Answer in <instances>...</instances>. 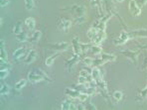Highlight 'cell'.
I'll list each match as a JSON object with an SVG mask.
<instances>
[{"label": "cell", "mask_w": 147, "mask_h": 110, "mask_svg": "<svg viewBox=\"0 0 147 110\" xmlns=\"http://www.w3.org/2000/svg\"><path fill=\"white\" fill-rule=\"evenodd\" d=\"M28 80L31 81V82H39V81H42V80H46L48 82H51L52 81L48 75L41 70H36L30 72L28 73Z\"/></svg>", "instance_id": "obj_1"}, {"label": "cell", "mask_w": 147, "mask_h": 110, "mask_svg": "<svg viewBox=\"0 0 147 110\" xmlns=\"http://www.w3.org/2000/svg\"><path fill=\"white\" fill-rule=\"evenodd\" d=\"M129 38H130L129 33H127V32H125V31H122L121 33L119 34V36L113 40V44L114 45H123L129 40Z\"/></svg>", "instance_id": "obj_2"}, {"label": "cell", "mask_w": 147, "mask_h": 110, "mask_svg": "<svg viewBox=\"0 0 147 110\" xmlns=\"http://www.w3.org/2000/svg\"><path fill=\"white\" fill-rule=\"evenodd\" d=\"M121 54L124 57H126L127 59H129L131 62H133L136 64L137 62V57L139 55V51H130V50H126V51H122Z\"/></svg>", "instance_id": "obj_3"}, {"label": "cell", "mask_w": 147, "mask_h": 110, "mask_svg": "<svg viewBox=\"0 0 147 110\" xmlns=\"http://www.w3.org/2000/svg\"><path fill=\"white\" fill-rule=\"evenodd\" d=\"M129 10H130L131 14H132L134 17L139 16L140 13H141L140 7L137 5V3L135 2V0H130V1H129Z\"/></svg>", "instance_id": "obj_4"}, {"label": "cell", "mask_w": 147, "mask_h": 110, "mask_svg": "<svg viewBox=\"0 0 147 110\" xmlns=\"http://www.w3.org/2000/svg\"><path fill=\"white\" fill-rule=\"evenodd\" d=\"M69 43L67 42H61V43H57V44H53L51 45V48L56 50L58 52H63V51H67L69 49Z\"/></svg>", "instance_id": "obj_5"}, {"label": "cell", "mask_w": 147, "mask_h": 110, "mask_svg": "<svg viewBox=\"0 0 147 110\" xmlns=\"http://www.w3.org/2000/svg\"><path fill=\"white\" fill-rule=\"evenodd\" d=\"M79 60H80V55L75 54L71 59H69L68 61H66V62H67L66 64H67V66H68V72H71V70H72L73 66L79 62Z\"/></svg>", "instance_id": "obj_6"}, {"label": "cell", "mask_w": 147, "mask_h": 110, "mask_svg": "<svg viewBox=\"0 0 147 110\" xmlns=\"http://www.w3.org/2000/svg\"><path fill=\"white\" fill-rule=\"evenodd\" d=\"M36 59H37V52L35 50H31V51H29V53H28L27 57L25 58L24 62L27 64H32L33 62L36 61Z\"/></svg>", "instance_id": "obj_7"}, {"label": "cell", "mask_w": 147, "mask_h": 110, "mask_svg": "<svg viewBox=\"0 0 147 110\" xmlns=\"http://www.w3.org/2000/svg\"><path fill=\"white\" fill-rule=\"evenodd\" d=\"M73 50H74V53L77 54V55H81L82 53H83V51H82V48H81V44H80L79 42V38L78 37H76V38L73 39Z\"/></svg>", "instance_id": "obj_8"}, {"label": "cell", "mask_w": 147, "mask_h": 110, "mask_svg": "<svg viewBox=\"0 0 147 110\" xmlns=\"http://www.w3.org/2000/svg\"><path fill=\"white\" fill-rule=\"evenodd\" d=\"M28 52H27V49L25 48V47H22V48H19L17 49L16 51L13 53V57H14L15 60H18L19 58L23 57V56L27 55Z\"/></svg>", "instance_id": "obj_9"}, {"label": "cell", "mask_w": 147, "mask_h": 110, "mask_svg": "<svg viewBox=\"0 0 147 110\" xmlns=\"http://www.w3.org/2000/svg\"><path fill=\"white\" fill-rule=\"evenodd\" d=\"M105 38V32L103 31V30H99L98 31V34L96 35V37L94 38V40H92V42L94 43V44H99V43H101L103 41V39Z\"/></svg>", "instance_id": "obj_10"}, {"label": "cell", "mask_w": 147, "mask_h": 110, "mask_svg": "<svg viewBox=\"0 0 147 110\" xmlns=\"http://www.w3.org/2000/svg\"><path fill=\"white\" fill-rule=\"evenodd\" d=\"M65 93L68 94L70 97L78 99V98H79V95H80V93H81V92H80L79 90L75 89V88H74V89H73V88H67V89L65 90Z\"/></svg>", "instance_id": "obj_11"}, {"label": "cell", "mask_w": 147, "mask_h": 110, "mask_svg": "<svg viewBox=\"0 0 147 110\" xmlns=\"http://www.w3.org/2000/svg\"><path fill=\"white\" fill-rule=\"evenodd\" d=\"M92 78H94V81H98L100 80L101 78V72H100V70L98 68V66H94V68H92Z\"/></svg>", "instance_id": "obj_12"}, {"label": "cell", "mask_w": 147, "mask_h": 110, "mask_svg": "<svg viewBox=\"0 0 147 110\" xmlns=\"http://www.w3.org/2000/svg\"><path fill=\"white\" fill-rule=\"evenodd\" d=\"M25 24L30 31H34V29H35V27H36V21L34 18L30 17V18H27L25 20Z\"/></svg>", "instance_id": "obj_13"}, {"label": "cell", "mask_w": 147, "mask_h": 110, "mask_svg": "<svg viewBox=\"0 0 147 110\" xmlns=\"http://www.w3.org/2000/svg\"><path fill=\"white\" fill-rule=\"evenodd\" d=\"M41 36H42V33H41L40 31H35L33 33V35L30 37V38H28V41H29L30 43H36L40 40Z\"/></svg>", "instance_id": "obj_14"}, {"label": "cell", "mask_w": 147, "mask_h": 110, "mask_svg": "<svg viewBox=\"0 0 147 110\" xmlns=\"http://www.w3.org/2000/svg\"><path fill=\"white\" fill-rule=\"evenodd\" d=\"M100 59L102 60L105 64V62H113L114 60L116 59V57L113 55H109V54H101Z\"/></svg>", "instance_id": "obj_15"}, {"label": "cell", "mask_w": 147, "mask_h": 110, "mask_svg": "<svg viewBox=\"0 0 147 110\" xmlns=\"http://www.w3.org/2000/svg\"><path fill=\"white\" fill-rule=\"evenodd\" d=\"M98 28H96V27H92L90 29H88V33H86V36H88V38L90 39V40H94V38L96 37V35L98 34Z\"/></svg>", "instance_id": "obj_16"}, {"label": "cell", "mask_w": 147, "mask_h": 110, "mask_svg": "<svg viewBox=\"0 0 147 110\" xmlns=\"http://www.w3.org/2000/svg\"><path fill=\"white\" fill-rule=\"evenodd\" d=\"M0 58L1 60H4V61H7L8 57H7V53L5 51V48H4V41L1 40V47H0Z\"/></svg>", "instance_id": "obj_17"}, {"label": "cell", "mask_w": 147, "mask_h": 110, "mask_svg": "<svg viewBox=\"0 0 147 110\" xmlns=\"http://www.w3.org/2000/svg\"><path fill=\"white\" fill-rule=\"evenodd\" d=\"M58 56H59V52L58 53H56V54H54V55H52V56H50V57L47 58V60H46V66H51L52 64H54V62H55V60L58 58Z\"/></svg>", "instance_id": "obj_18"}, {"label": "cell", "mask_w": 147, "mask_h": 110, "mask_svg": "<svg viewBox=\"0 0 147 110\" xmlns=\"http://www.w3.org/2000/svg\"><path fill=\"white\" fill-rule=\"evenodd\" d=\"M0 93H1L2 95H7V94L10 93V87L8 86V85L2 83L1 87H0Z\"/></svg>", "instance_id": "obj_19"}, {"label": "cell", "mask_w": 147, "mask_h": 110, "mask_svg": "<svg viewBox=\"0 0 147 110\" xmlns=\"http://www.w3.org/2000/svg\"><path fill=\"white\" fill-rule=\"evenodd\" d=\"M71 26V21L69 20H66V19H62L61 20V29L64 30L65 32H67L69 30V28H70Z\"/></svg>", "instance_id": "obj_20"}, {"label": "cell", "mask_w": 147, "mask_h": 110, "mask_svg": "<svg viewBox=\"0 0 147 110\" xmlns=\"http://www.w3.org/2000/svg\"><path fill=\"white\" fill-rule=\"evenodd\" d=\"M146 97H147V85L143 90H141V91L139 92V94L137 95V98H136V101H142Z\"/></svg>", "instance_id": "obj_21"}, {"label": "cell", "mask_w": 147, "mask_h": 110, "mask_svg": "<svg viewBox=\"0 0 147 110\" xmlns=\"http://www.w3.org/2000/svg\"><path fill=\"white\" fill-rule=\"evenodd\" d=\"M28 35L25 33V32H21L20 34H18V35H16V39L18 42H26V41H28Z\"/></svg>", "instance_id": "obj_22"}, {"label": "cell", "mask_w": 147, "mask_h": 110, "mask_svg": "<svg viewBox=\"0 0 147 110\" xmlns=\"http://www.w3.org/2000/svg\"><path fill=\"white\" fill-rule=\"evenodd\" d=\"M88 51L90 52V53L92 54V55H99V54H101V52H102V50L99 46H90V48Z\"/></svg>", "instance_id": "obj_23"}, {"label": "cell", "mask_w": 147, "mask_h": 110, "mask_svg": "<svg viewBox=\"0 0 147 110\" xmlns=\"http://www.w3.org/2000/svg\"><path fill=\"white\" fill-rule=\"evenodd\" d=\"M22 23H21V21H18V22L15 24L14 28H13V33L15 34V35H18V34H20L21 32H22Z\"/></svg>", "instance_id": "obj_24"}, {"label": "cell", "mask_w": 147, "mask_h": 110, "mask_svg": "<svg viewBox=\"0 0 147 110\" xmlns=\"http://www.w3.org/2000/svg\"><path fill=\"white\" fill-rule=\"evenodd\" d=\"M26 83H27V80H26V79H20V80L17 81V82L15 83V89H17V90L22 89V88L26 85Z\"/></svg>", "instance_id": "obj_25"}, {"label": "cell", "mask_w": 147, "mask_h": 110, "mask_svg": "<svg viewBox=\"0 0 147 110\" xmlns=\"http://www.w3.org/2000/svg\"><path fill=\"white\" fill-rule=\"evenodd\" d=\"M25 2V7L28 10H34L35 8V3H34V0H24Z\"/></svg>", "instance_id": "obj_26"}, {"label": "cell", "mask_w": 147, "mask_h": 110, "mask_svg": "<svg viewBox=\"0 0 147 110\" xmlns=\"http://www.w3.org/2000/svg\"><path fill=\"white\" fill-rule=\"evenodd\" d=\"M0 68L1 70H11L12 66L11 64H9V62H7V61H4V60H1L0 61Z\"/></svg>", "instance_id": "obj_27"}, {"label": "cell", "mask_w": 147, "mask_h": 110, "mask_svg": "<svg viewBox=\"0 0 147 110\" xmlns=\"http://www.w3.org/2000/svg\"><path fill=\"white\" fill-rule=\"evenodd\" d=\"M71 103H72V101L69 100V99L63 101V103H62V105H61V109L62 110H69V109L71 108Z\"/></svg>", "instance_id": "obj_28"}, {"label": "cell", "mask_w": 147, "mask_h": 110, "mask_svg": "<svg viewBox=\"0 0 147 110\" xmlns=\"http://www.w3.org/2000/svg\"><path fill=\"white\" fill-rule=\"evenodd\" d=\"M122 97H123V94H122V92H121V91H114V93H113V98L115 99L116 101L121 100Z\"/></svg>", "instance_id": "obj_29"}, {"label": "cell", "mask_w": 147, "mask_h": 110, "mask_svg": "<svg viewBox=\"0 0 147 110\" xmlns=\"http://www.w3.org/2000/svg\"><path fill=\"white\" fill-rule=\"evenodd\" d=\"M88 98V94L86 93V92H81L78 99H79L80 101H82V102H84V101H86Z\"/></svg>", "instance_id": "obj_30"}, {"label": "cell", "mask_w": 147, "mask_h": 110, "mask_svg": "<svg viewBox=\"0 0 147 110\" xmlns=\"http://www.w3.org/2000/svg\"><path fill=\"white\" fill-rule=\"evenodd\" d=\"M83 62L85 64H86V66H94V60L90 59V58H85V59L83 60Z\"/></svg>", "instance_id": "obj_31"}, {"label": "cell", "mask_w": 147, "mask_h": 110, "mask_svg": "<svg viewBox=\"0 0 147 110\" xmlns=\"http://www.w3.org/2000/svg\"><path fill=\"white\" fill-rule=\"evenodd\" d=\"M8 74H9V70H1V72H0V78L5 79Z\"/></svg>", "instance_id": "obj_32"}, {"label": "cell", "mask_w": 147, "mask_h": 110, "mask_svg": "<svg viewBox=\"0 0 147 110\" xmlns=\"http://www.w3.org/2000/svg\"><path fill=\"white\" fill-rule=\"evenodd\" d=\"M85 21H86V17L81 16V17H76L75 20H74V22H75L76 24H82V23L85 22Z\"/></svg>", "instance_id": "obj_33"}, {"label": "cell", "mask_w": 147, "mask_h": 110, "mask_svg": "<svg viewBox=\"0 0 147 110\" xmlns=\"http://www.w3.org/2000/svg\"><path fill=\"white\" fill-rule=\"evenodd\" d=\"M78 82H79L80 85H85V83L88 82V76H82V75H80V76H79V80H78Z\"/></svg>", "instance_id": "obj_34"}, {"label": "cell", "mask_w": 147, "mask_h": 110, "mask_svg": "<svg viewBox=\"0 0 147 110\" xmlns=\"http://www.w3.org/2000/svg\"><path fill=\"white\" fill-rule=\"evenodd\" d=\"M90 73V72H88V70H82L81 72H80V75H82V76H88Z\"/></svg>", "instance_id": "obj_35"}, {"label": "cell", "mask_w": 147, "mask_h": 110, "mask_svg": "<svg viewBox=\"0 0 147 110\" xmlns=\"http://www.w3.org/2000/svg\"><path fill=\"white\" fill-rule=\"evenodd\" d=\"M9 4V0H0V5L1 7H4V6L8 5Z\"/></svg>", "instance_id": "obj_36"}, {"label": "cell", "mask_w": 147, "mask_h": 110, "mask_svg": "<svg viewBox=\"0 0 147 110\" xmlns=\"http://www.w3.org/2000/svg\"><path fill=\"white\" fill-rule=\"evenodd\" d=\"M86 109H96V107L92 103H88V106H86Z\"/></svg>", "instance_id": "obj_37"}, {"label": "cell", "mask_w": 147, "mask_h": 110, "mask_svg": "<svg viewBox=\"0 0 147 110\" xmlns=\"http://www.w3.org/2000/svg\"><path fill=\"white\" fill-rule=\"evenodd\" d=\"M77 109H86V106L84 104H82V103H80V104L78 105Z\"/></svg>", "instance_id": "obj_38"}, {"label": "cell", "mask_w": 147, "mask_h": 110, "mask_svg": "<svg viewBox=\"0 0 147 110\" xmlns=\"http://www.w3.org/2000/svg\"><path fill=\"white\" fill-rule=\"evenodd\" d=\"M147 3V0H140V6H142V5H144V4H146ZM139 6V7H140Z\"/></svg>", "instance_id": "obj_39"}, {"label": "cell", "mask_w": 147, "mask_h": 110, "mask_svg": "<svg viewBox=\"0 0 147 110\" xmlns=\"http://www.w3.org/2000/svg\"><path fill=\"white\" fill-rule=\"evenodd\" d=\"M143 64H144V66H145V68H147V58H145V59H144Z\"/></svg>", "instance_id": "obj_40"}, {"label": "cell", "mask_w": 147, "mask_h": 110, "mask_svg": "<svg viewBox=\"0 0 147 110\" xmlns=\"http://www.w3.org/2000/svg\"><path fill=\"white\" fill-rule=\"evenodd\" d=\"M116 1H118V2H122L123 0H116Z\"/></svg>", "instance_id": "obj_41"}, {"label": "cell", "mask_w": 147, "mask_h": 110, "mask_svg": "<svg viewBox=\"0 0 147 110\" xmlns=\"http://www.w3.org/2000/svg\"><path fill=\"white\" fill-rule=\"evenodd\" d=\"M90 1H96V0H90Z\"/></svg>", "instance_id": "obj_42"}]
</instances>
